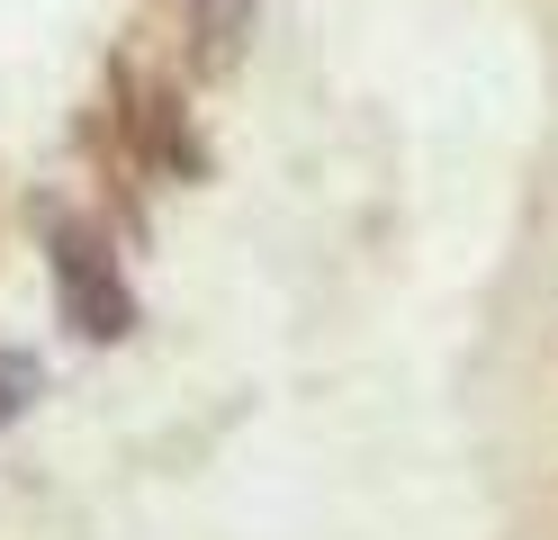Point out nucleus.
<instances>
[{
	"label": "nucleus",
	"instance_id": "1",
	"mask_svg": "<svg viewBox=\"0 0 558 540\" xmlns=\"http://www.w3.org/2000/svg\"><path fill=\"white\" fill-rule=\"evenodd\" d=\"M37 235H46V271H54V315L73 343H126L135 324H145V307H135V288L118 271L109 235L90 226V216L73 207H37Z\"/></svg>",
	"mask_w": 558,
	"mask_h": 540
},
{
	"label": "nucleus",
	"instance_id": "2",
	"mask_svg": "<svg viewBox=\"0 0 558 540\" xmlns=\"http://www.w3.org/2000/svg\"><path fill=\"white\" fill-rule=\"evenodd\" d=\"M109 127H118V154L126 171H154V180H207V144L181 108V82L145 72L135 55L109 63Z\"/></svg>",
	"mask_w": 558,
	"mask_h": 540
},
{
	"label": "nucleus",
	"instance_id": "3",
	"mask_svg": "<svg viewBox=\"0 0 558 540\" xmlns=\"http://www.w3.org/2000/svg\"><path fill=\"white\" fill-rule=\"evenodd\" d=\"M243 55H253V0H190V72L198 82H226Z\"/></svg>",
	"mask_w": 558,
	"mask_h": 540
},
{
	"label": "nucleus",
	"instance_id": "4",
	"mask_svg": "<svg viewBox=\"0 0 558 540\" xmlns=\"http://www.w3.org/2000/svg\"><path fill=\"white\" fill-rule=\"evenodd\" d=\"M46 396V370H37V351H0V432H10L27 406Z\"/></svg>",
	"mask_w": 558,
	"mask_h": 540
}]
</instances>
